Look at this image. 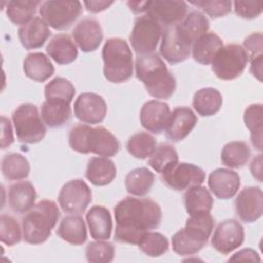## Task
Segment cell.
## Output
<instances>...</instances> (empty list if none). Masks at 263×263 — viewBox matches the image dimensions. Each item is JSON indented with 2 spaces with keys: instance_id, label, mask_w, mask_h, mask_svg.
Listing matches in <instances>:
<instances>
[{
  "instance_id": "cell-51",
  "label": "cell",
  "mask_w": 263,
  "mask_h": 263,
  "mask_svg": "<svg viewBox=\"0 0 263 263\" xmlns=\"http://www.w3.org/2000/svg\"><path fill=\"white\" fill-rule=\"evenodd\" d=\"M250 171L254 178L259 182H262V154H258L253 158L250 164Z\"/></svg>"
},
{
  "instance_id": "cell-7",
  "label": "cell",
  "mask_w": 263,
  "mask_h": 263,
  "mask_svg": "<svg viewBox=\"0 0 263 263\" xmlns=\"http://www.w3.org/2000/svg\"><path fill=\"white\" fill-rule=\"evenodd\" d=\"M249 59L239 44H227L219 49L212 61V70L222 80H233L240 76Z\"/></svg>"
},
{
  "instance_id": "cell-39",
  "label": "cell",
  "mask_w": 263,
  "mask_h": 263,
  "mask_svg": "<svg viewBox=\"0 0 263 263\" xmlns=\"http://www.w3.org/2000/svg\"><path fill=\"white\" fill-rule=\"evenodd\" d=\"M128 153L139 159L150 157L156 149V140L146 132H139L129 137L126 143Z\"/></svg>"
},
{
  "instance_id": "cell-14",
  "label": "cell",
  "mask_w": 263,
  "mask_h": 263,
  "mask_svg": "<svg viewBox=\"0 0 263 263\" xmlns=\"http://www.w3.org/2000/svg\"><path fill=\"white\" fill-rule=\"evenodd\" d=\"M188 4L184 1L155 0L150 1L146 14L152 16L163 30L180 24L186 16Z\"/></svg>"
},
{
  "instance_id": "cell-9",
  "label": "cell",
  "mask_w": 263,
  "mask_h": 263,
  "mask_svg": "<svg viewBox=\"0 0 263 263\" xmlns=\"http://www.w3.org/2000/svg\"><path fill=\"white\" fill-rule=\"evenodd\" d=\"M163 28L150 15L144 14L135 21L134 28L129 35L133 49L140 54L153 53L160 38Z\"/></svg>"
},
{
  "instance_id": "cell-19",
  "label": "cell",
  "mask_w": 263,
  "mask_h": 263,
  "mask_svg": "<svg viewBox=\"0 0 263 263\" xmlns=\"http://www.w3.org/2000/svg\"><path fill=\"white\" fill-rule=\"evenodd\" d=\"M76 45L83 52L95 51L103 40L100 23L93 17H84L77 23L72 31Z\"/></svg>"
},
{
  "instance_id": "cell-45",
  "label": "cell",
  "mask_w": 263,
  "mask_h": 263,
  "mask_svg": "<svg viewBox=\"0 0 263 263\" xmlns=\"http://www.w3.org/2000/svg\"><path fill=\"white\" fill-rule=\"evenodd\" d=\"M191 4L200 7L208 15L211 17L217 18L226 15L231 11L232 2L228 0H199V1H191Z\"/></svg>"
},
{
  "instance_id": "cell-36",
  "label": "cell",
  "mask_w": 263,
  "mask_h": 263,
  "mask_svg": "<svg viewBox=\"0 0 263 263\" xmlns=\"http://www.w3.org/2000/svg\"><path fill=\"white\" fill-rule=\"evenodd\" d=\"M1 172L7 180H23L30 174V163L22 154L9 153L2 158Z\"/></svg>"
},
{
  "instance_id": "cell-49",
  "label": "cell",
  "mask_w": 263,
  "mask_h": 263,
  "mask_svg": "<svg viewBox=\"0 0 263 263\" xmlns=\"http://www.w3.org/2000/svg\"><path fill=\"white\" fill-rule=\"evenodd\" d=\"M261 259L258 253L252 249H243L237 253H235L232 257L229 258V261H257L259 262Z\"/></svg>"
},
{
  "instance_id": "cell-18",
  "label": "cell",
  "mask_w": 263,
  "mask_h": 263,
  "mask_svg": "<svg viewBox=\"0 0 263 263\" xmlns=\"http://www.w3.org/2000/svg\"><path fill=\"white\" fill-rule=\"evenodd\" d=\"M119 148L118 140L109 129L103 126H89L85 141L86 154L91 152L99 156L110 157L114 156Z\"/></svg>"
},
{
  "instance_id": "cell-13",
  "label": "cell",
  "mask_w": 263,
  "mask_h": 263,
  "mask_svg": "<svg viewBox=\"0 0 263 263\" xmlns=\"http://www.w3.org/2000/svg\"><path fill=\"white\" fill-rule=\"evenodd\" d=\"M191 48L192 45L180 33L177 25L163 30L159 51L171 65L187 60L191 53Z\"/></svg>"
},
{
  "instance_id": "cell-26",
  "label": "cell",
  "mask_w": 263,
  "mask_h": 263,
  "mask_svg": "<svg viewBox=\"0 0 263 263\" xmlns=\"http://www.w3.org/2000/svg\"><path fill=\"white\" fill-rule=\"evenodd\" d=\"M46 52L59 65L71 64L78 55L76 44L67 34L53 36L46 46Z\"/></svg>"
},
{
  "instance_id": "cell-53",
  "label": "cell",
  "mask_w": 263,
  "mask_h": 263,
  "mask_svg": "<svg viewBox=\"0 0 263 263\" xmlns=\"http://www.w3.org/2000/svg\"><path fill=\"white\" fill-rule=\"evenodd\" d=\"M149 2L150 0L149 1H128L127 5L133 12L143 13V12H147Z\"/></svg>"
},
{
  "instance_id": "cell-1",
  "label": "cell",
  "mask_w": 263,
  "mask_h": 263,
  "mask_svg": "<svg viewBox=\"0 0 263 263\" xmlns=\"http://www.w3.org/2000/svg\"><path fill=\"white\" fill-rule=\"evenodd\" d=\"M114 217V239L138 246L147 231L160 225L162 213L159 204L150 198L125 197L115 205Z\"/></svg>"
},
{
  "instance_id": "cell-29",
  "label": "cell",
  "mask_w": 263,
  "mask_h": 263,
  "mask_svg": "<svg viewBox=\"0 0 263 263\" xmlns=\"http://www.w3.org/2000/svg\"><path fill=\"white\" fill-rule=\"evenodd\" d=\"M223 46L222 39L216 33L208 32L192 44L191 51L193 59L197 63L209 65L212 63L219 49Z\"/></svg>"
},
{
  "instance_id": "cell-23",
  "label": "cell",
  "mask_w": 263,
  "mask_h": 263,
  "mask_svg": "<svg viewBox=\"0 0 263 263\" xmlns=\"http://www.w3.org/2000/svg\"><path fill=\"white\" fill-rule=\"evenodd\" d=\"M36 197L35 187L29 181L13 183L8 188V204L15 213L29 212L34 206Z\"/></svg>"
},
{
  "instance_id": "cell-43",
  "label": "cell",
  "mask_w": 263,
  "mask_h": 263,
  "mask_svg": "<svg viewBox=\"0 0 263 263\" xmlns=\"http://www.w3.org/2000/svg\"><path fill=\"white\" fill-rule=\"evenodd\" d=\"M115 255L114 246L105 240H96L87 245L85 256L88 262L92 263H109L112 262Z\"/></svg>"
},
{
  "instance_id": "cell-44",
  "label": "cell",
  "mask_w": 263,
  "mask_h": 263,
  "mask_svg": "<svg viewBox=\"0 0 263 263\" xmlns=\"http://www.w3.org/2000/svg\"><path fill=\"white\" fill-rule=\"evenodd\" d=\"M18 222L10 215L2 214L0 217V240L10 247L21 241L22 231Z\"/></svg>"
},
{
  "instance_id": "cell-38",
  "label": "cell",
  "mask_w": 263,
  "mask_h": 263,
  "mask_svg": "<svg viewBox=\"0 0 263 263\" xmlns=\"http://www.w3.org/2000/svg\"><path fill=\"white\" fill-rule=\"evenodd\" d=\"M39 1L12 0L7 2L6 15L15 25H25L34 18Z\"/></svg>"
},
{
  "instance_id": "cell-41",
  "label": "cell",
  "mask_w": 263,
  "mask_h": 263,
  "mask_svg": "<svg viewBox=\"0 0 263 263\" xmlns=\"http://www.w3.org/2000/svg\"><path fill=\"white\" fill-rule=\"evenodd\" d=\"M44 96L47 101H61L70 104L75 96V87L68 79L55 77L45 85Z\"/></svg>"
},
{
  "instance_id": "cell-6",
  "label": "cell",
  "mask_w": 263,
  "mask_h": 263,
  "mask_svg": "<svg viewBox=\"0 0 263 263\" xmlns=\"http://www.w3.org/2000/svg\"><path fill=\"white\" fill-rule=\"evenodd\" d=\"M12 122L16 137L25 144H35L43 140L46 128L39 115L38 108L34 104L20 105L12 113Z\"/></svg>"
},
{
  "instance_id": "cell-42",
  "label": "cell",
  "mask_w": 263,
  "mask_h": 263,
  "mask_svg": "<svg viewBox=\"0 0 263 263\" xmlns=\"http://www.w3.org/2000/svg\"><path fill=\"white\" fill-rule=\"evenodd\" d=\"M139 249L149 257H160L168 250L167 238L154 231H147L138 245Z\"/></svg>"
},
{
  "instance_id": "cell-3",
  "label": "cell",
  "mask_w": 263,
  "mask_h": 263,
  "mask_svg": "<svg viewBox=\"0 0 263 263\" xmlns=\"http://www.w3.org/2000/svg\"><path fill=\"white\" fill-rule=\"evenodd\" d=\"M60 216V210L53 200L38 201L22 219L24 240L30 245H40L46 241Z\"/></svg>"
},
{
  "instance_id": "cell-52",
  "label": "cell",
  "mask_w": 263,
  "mask_h": 263,
  "mask_svg": "<svg viewBox=\"0 0 263 263\" xmlns=\"http://www.w3.org/2000/svg\"><path fill=\"white\" fill-rule=\"evenodd\" d=\"M262 63H263V57H260L258 59L251 61V68L250 71L259 81L262 80Z\"/></svg>"
},
{
  "instance_id": "cell-47",
  "label": "cell",
  "mask_w": 263,
  "mask_h": 263,
  "mask_svg": "<svg viewBox=\"0 0 263 263\" xmlns=\"http://www.w3.org/2000/svg\"><path fill=\"white\" fill-rule=\"evenodd\" d=\"M234 11L242 18H255L262 12V3L252 1H234Z\"/></svg>"
},
{
  "instance_id": "cell-5",
  "label": "cell",
  "mask_w": 263,
  "mask_h": 263,
  "mask_svg": "<svg viewBox=\"0 0 263 263\" xmlns=\"http://www.w3.org/2000/svg\"><path fill=\"white\" fill-rule=\"evenodd\" d=\"M104 76L113 83L127 81L134 72L133 53L124 39L109 38L102 50Z\"/></svg>"
},
{
  "instance_id": "cell-4",
  "label": "cell",
  "mask_w": 263,
  "mask_h": 263,
  "mask_svg": "<svg viewBox=\"0 0 263 263\" xmlns=\"http://www.w3.org/2000/svg\"><path fill=\"white\" fill-rule=\"evenodd\" d=\"M214 228V219L210 213L190 216L184 228L172 237L173 251L180 256L198 253L208 242Z\"/></svg>"
},
{
  "instance_id": "cell-33",
  "label": "cell",
  "mask_w": 263,
  "mask_h": 263,
  "mask_svg": "<svg viewBox=\"0 0 263 263\" xmlns=\"http://www.w3.org/2000/svg\"><path fill=\"white\" fill-rule=\"evenodd\" d=\"M71 114L70 104L66 102L45 100L41 106V118L51 128L65 125L70 120Z\"/></svg>"
},
{
  "instance_id": "cell-34",
  "label": "cell",
  "mask_w": 263,
  "mask_h": 263,
  "mask_svg": "<svg viewBox=\"0 0 263 263\" xmlns=\"http://www.w3.org/2000/svg\"><path fill=\"white\" fill-rule=\"evenodd\" d=\"M154 174L147 167H137L125 177L126 191L135 196H144L150 192L154 184Z\"/></svg>"
},
{
  "instance_id": "cell-15",
  "label": "cell",
  "mask_w": 263,
  "mask_h": 263,
  "mask_svg": "<svg viewBox=\"0 0 263 263\" xmlns=\"http://www.w3.org/2000/svg\"><path fill=\"white\" fill-rule=\"evenodd\" d=\"M107 114V104L102 96L93 92L80 93L74 102V115L87 124L101 123Z\"/></svg>"
},
{
  "instance_id": "cell-2",
  "label": "cell",
  "mask_w": 263,
  "mask_h": 263,
  "mask_svg": "<svg viewBox=\"0 0 263 263\" xmlns=\"http://www.w3.org/2000/svg\"><path fill=\"white\" fill-rule=\"evenodd\" d=\"M135 70L137 78L151 97L168 99L175 92L176 78L157 53L137 55Z\"/></svg>"
},
{
  "instance_id": "cell-25",
  "label": "cell",
  "mask_w": 263,
  "mask_h": 263,
  "mask_svg": "<svg viewBox=\"0 0 263 263\" xmlns=\"http://www.w3.org/2000/svg\"><path fill=\"white\" fill-rule=\"evenodd\" d=\"M86 179L95 186H106L116 177V166L108 157H91L85 171Z\"/></svg>"
},
{
  "instance_id": "cell-50",
  "label": "cell",
  "mask_w": 263,
  "mask_h": 263,
  "mask_svg": "<svg viewBox=\"0 0 263 263\" xmlns=\"http://www.w3.org/2000/svg\"><path fill=\"white\" fill-rule=\"evenodd\" d=\"M113 4V1H85L84 5L86 9L90 12L97 13L107 9Z\"/></svg>"
},
{
  "instance_id": "cell-28",
  "label": "cell",
  "mask_w": 263,
  "mask_h": 263,
  "mask_svg": "<svg viewBox=\"0 0 263 263\" xmlns=\"http://www.w3.org/2000/svg\"><path fill=\"white\" fill-rule=\"evenodd\" d=\"M23 70L27 77L37 82H44L54 73L52 63L42 52L27 54L23 63Z\"/></svg>"
},
{
  "instance_id": "cell-24",
  "label": "cell",
  "mask_w": 263,
  "mask_h": 263,
  "mask_svg": "<svg viewBox=\"0 0 263 263\" xmlns=\"http://www.w3.org/2000/svg\"><path fill=\"white\" fill-rule=\"evenodd\" d=\"M90 235L96 240H108L112 233L113 223L109 210L103 205L91 206L86 214Z\"/></svg>"
},
{
  "instance_id": "cell-10",
  "label": "cell",
  "mask_w": 263,
  "mask_h": 263,
  "mask_svg": "<svg viewBox=\"0 0 263 263\" xmlns=\"http://www.w3.org/2000/svg\"><path fill=\"white\" fill-rule=\"evenodd\" d=\"M91 189L80 179L67 182L60 190L58 200L61 209L68 214H81L91 202Z\"/></svg>"
},
{
  "instance_id": "cell-40",
  "label": "cell",
  "mask_w": 263,
  "mask_h": 263,
  "mask_svg": "<svg viewBox=\"0 0 263 263\" xmlns=\"http://www.w3.org/2000/svg\"><path fill=\"white\" fill-rule=\"evenodd\" d=\"M179 162L176 149L168 144L159 145L148 159V164L155 172L162 174Z\"/></svg>"
},
{
  "instance_id": "cell-17",
  "label": "cell",
  "mask_w": 263,
  "mask_h": 263,
  "mask_svg": "<svg viewBox=\"0 0 263 263\" xmlns=\"http://www.w3.org/2000/svg\"><path fill=\"white\" fill-rule=\"evenodd\" d=\"M197 116L188 107H177L170 114L166 126L165 137L172 142L184 140L195 127Z\"/></svg>"
},
{
  "instance_id": "cell-37",
  "label": "cell",
  "mask_w": 263,
  "mask_h": 263,
  "mask_svg": "<svg viewBox=\"0 0 263 263\" xmlns=\"http://www.w3.org/2000/svg\"><path fill=\"white\" fill-rule=\"evenodd\" d=\"M262 104H252L245 110L243 113L245 124L251 132L252 145L259 151L262 150Z\"/></svg>"
},
{
  "instance_id": "cell-21",
  "label": "cell",
  "mask_w": 263,
  "mask_h": 263,
  "mask_svg": "<svg viewBox=\"0 0 263 263\" xmlns=\"http://www.w3.org/2000/svg\"><path fill=\"white\" fill-rule=\"evenodd\" d=\"M209 188L219 199L233 197L240 187L239 175L229 168L214 170L208 179Z\"/></svg>"
},
{
  "instance_id": "cell-35",
  "label": "cell",
  "mask_w": 263,
  "mask_h": 263,
  "mask_svg": "<svg viewBox=\"0 0 263 263\" xmlns=\"http://www.w3.org/2000/svg\"><path fill=\"white\" fill-rule=\"evenodd\" d=\"M251 157V149L242 141H232L224 145L221 151V161L230 168L242 167Z\"/></svg>"
},
{
  "instance_id": "cell-16",
  "label": "cell",
  "mask_w": 263,
  "mask_h": 263,
  "mask_svg": "<svg viewBox=\"0 0 263 263\" xmlns=\"http://www.w3.org/2000/svg\"><path fill=\"white\" fill-rule=\"evenodd\" d=\"M235 212L246 223L256 222L263 214V193L260 187L243 188L234 200Z\"/></svg>"
},
{
  "instance_id": "cell-30",
  "label": "cell",
  "mask_w": 263,
  "mask_h": 263,
  "mask_svg": "<svg viewBox=\"0 0 263 263\" xmlns=\"http://www.w3.org/2000/svg\"><path fill=\"white\" fill-rule=\"evenodd\" d=\"M184 204L189 216L206 214L211 212L214 199L205 187L197 185L187 189L184 194Z\"/></svg>"
},
{
  "instance_id": "cell-27",
  "label": "cell",
  "mask_w": 263,
  "mask_h": 263,
  "mask_svg": "<svg viewBox=\"0 0 263 263\" xmlns=\"http://www.w3.org/2000/svg\"><path fill=\"white\" fill-rule=\"evenodd\" d=\"M57 234L65 241L73 246H81L87 238L84 220L77 214L66 216L61 221Z\"/></svg>"
},
{
  "instance_id": "cell-46",
  "label": "cell",
  "mask_w": 263,
  "mask_h": 263,
  "mask_svg": "<svg viewBox=\"0 0 263 263\" xmlns=\"http://www.w3.org/2000/svg\"><path fill=\"white\" fill-rule=\"evenodd\" d=\"M243 49L250 61L258 59L262 55L263 50V37L262 33L257 32L249 35L243 40Z\"/></svg>"
},
{
  "instance_id": "cell-20",
  "label": "cell",
  "mask_w": 263,
  "mask_h": 263,
  "mask_svg": "<svg viewBox=\"0 0 263 263\" xmlns=\"http://www.w3.org/2000/svg\"><path fill=\"white\" fill-rule=\"evenodd\" d=\"M170 114L168 104L158 100H151L142 106L140 121L145 129L158 135L165 129Z\"/></svg>"
},
{
  "instance_id": "cell-48",
  "label": "cell",
  "mask_w": 263,
  "mask_h": 263,
  "mask_svg": "<svg viewBox=\"0 0 263 263\" xmlns=\"http://www.w3.org/2000/svg\"><path fill=\"white\" fill-rule=\"evenodd\" d=\"M1 149H6L13 143L14 138L10 120L5 116H1Z\"/></svg>"
},
{
  "instance_id": "cell-8",
  "label": "cell",
  "mask_w": 263,
  "mask_h": 263,
  "mask_svg": "<svg viewBox=\"0 0 263 263\" xmlns=\"http://www.w3.org/2000/svg\"><path fill=\"white\" fill-rule=\"evenodd\" d=\"M81 12L82 4L77 0H49L42 2L39 7L41 18L47 26L59 31L69 29Z\"/></svg>"
},
{
  "instance_id": "cell-11",
  "label": "cell",
  "mask_w": 263,
  "mask_h": 263,
  "mask_svg": "<svg viewBox=\"0 0 263 263\" xmlns=\"http://www.w3.org/2000/svg\"><path fill=\"white\" fill-rule=\"evenodd\" d=\"M161 180L168 188L175 191H183L201 185L205 180V173L193 163L178 162L161 174Z\"/></svg>"
},
{
  "instance_id": "cell-32",
  "label": "cell",
  "mask_w": 263,
  "mask_h": 263,
  "mask_svg": "<svg viewBox=\"0 0 263 263\" xmlns=\"http://www.w3.org/2000/svg\"><path fill=\"white\" fill-rule=\"evenodd\" d=\"M223 104L221 92L214 87H204L197 90L192 100L194 110L201 116H212L219 112Z\"/></svg>"
},
{
  "instance_id": "cell-12",
  "label": "cell",
  "mask_w": 263,
  "mask_h": 263,
  "mask_svg": "<svg viewBox=\"0 0 263 263\" xmlns=\"http://www.w3.org/2000/svg\"><path fill=\"white\" fill-rule=\"evenodd\" d=\"M243 240L245 229L242 225L234 219H228L218 224L212 236L211 243L217 252L227 255L240 247Z\"/></svg>"
},
{
  "instance_id": "cell-22",
  "label": "cell",
  "mask_w": 263,
  "mask_h": 263,
  "mask_svg": "<svg viewBox=\"0 0 263 263\" xmlns=\"http://www.w3.org/2000/svg\"><path fill=\"white\" fill-rule=\"evenodd\" d=\"M17 34L22 45L26 49H36L45 43L51 32L41 17L35 16L29 23L21 26Z\"/></svg>"
},
{
  "instance_id": "cell-31",
  "label": "cell",
  "mask_w": 263,
  "mask_h": 263,
  "mask_svg": "<svg viewBox=\"0 0 263 263\" xmlns=\"http://www.w3.org/2000/svg\"><path fill=\"white\" fill-rule=\"evenodd\" d=\"M183 37L192 45L199 37L208 33L210 23L206 16L198 10H192L177 25Z\"/></svg>"
}]
</instances>
